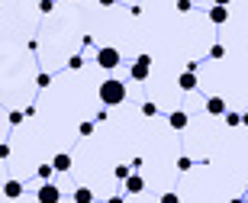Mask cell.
Returning a JSON list of instances; mask_svg holds the SVG:
<instances>
[{"label":"cell","mask_w":248,"mask_h":203,"mask_svg":"<svg viewBox=\"0 0 248 203\" xmlns=\"http://www.w3.org/2000/svg\"><path fill=\"white\" fill-rule=\"evenodd\" d=\"M100 100H103V107H120L126 100V84L116 81V78H107L100 84Z\"/></svg>","instance_id":"1"},{"label":"cell","mask_w":248,"mask_h":203,"mask_svg":"<svg viewBox=\"0 0 248 203\" xmlns=\"http://www.w3.org/2000/svg\"><path fill=\"white\" fill-rule=\"evenodd\" d=\"M97 65H100L103 71H113V68L120 65V52H116V48H113V46L100 48V52H97Z\"/></svg>","instance_id":"2"},{"label":"cell","mask_w":248,"mask_h":203,"mask_svg":"<svg viewBox=\"0 0 248 203\" xmlns=\"http://www.w3.org/2000/svg\"><path fill=\"white\" fill-rule=\"evenodd\" d=\"M36 200L39 203H62V190H58L55 184H48V181H46V184L36 190Z\"/></svg>","instance_id":"3"},{"label":"cell","mask_w":248,"mask_h":203,"mask_svg":"<svg viewBox=\"0 0 248 203\" xmlns=\"http://www.w3.org/2000/svg\"><path fill=\"white\" fill-rule=\"evenodd\" d=\"M148 68H152V55H139L136 58V65H132V81H145L148 78Z\"/></svg>","instance_id":"4"},{"label":"cell","mask_w":248,"mask_h":203,"mask_svg":"<svg viewBox=\"0 0 248 203\" xmlns=\"http://www.w3.org/2000/svg\"><path fill=\"white\" fill-rule=\"evenodd\" d=\"M187 123H190V116H187L184 110H174L171 116H168V126H171V129H177V132L187 129Z\"/></svg>","instance_id":"5"},{"label":"cell","mask_w":248,"mask_h":203,"mask_svg":"<svg viewBox=\"0 0 248 203\" xmlns=\"http://www.w3.org/2000/svg\"><path fill=\"white\" fill-rule=\"evenodd\" d=\"M206 16H210V23H216V26H222V23L229 19V10H226V7H219V3H213V10L206 13Z\"/></svg>","instance_id":"6"},{"label":"cell","mask_w":248,"mask_h":203,"mask_svg":"<svg viewBox=\"0 0 248 203\" xmlns=\"http://www.w3.org/2000/svg\"><path fill=\"white\" fill-rule=\"evenodd\" d=\"M177 87H181V91H187V94L197 91V74H193V71H184L181 78H177Z\"/></svg>","instance_id":"7"},{"label":"cell","mask_w":248,"mask_h":203,"mask_svg":"<svg viewBox=\"0 0 248 203\" xmlns=\"http://www.w3.org/2000/svg\"><path fill=\"white\" fill-rule=\"evenodd\" d=\"M142 190H145V181L139 174H129L126 177V194H142Z\"/></svg>","instance_id":"8"},{"label":"cell","mask_w":248,"mask_h":203,"mask_svg":"<svg viewBox=\"0 0 248 203\" xmlns=\"http://www.w3.org/2000/svg\"><path fill=\"white\" fill-rule=\"evenodd\" d=\"M206 113L222 116V113H226V100H222V97H210V100H206Z\"/></svg>","instance_id":"9"},{"label":"cell","mask_w":248,"mask_h":203,"mask_svg":"<svg viewBox=\"0 0 248 203\" xmlns=\"http://www.w3.org/2000/svg\"><path fill=\"white\" fill-rule=\"evenodd\" d=\"M3 197L19 200V197H23V184H19V181H7V184H3Z\"/></svg>","instance_id":"10"},{"label":"cell","mask_w":248,"mask_h":203,"mask_svg":"<svg viewBox=\"0 0 248 203\" xmlns=\"http://www.w3.org/2000/svg\"><path fill=\"white\" fill-rule=\"evenodd\" d=\"M52 168H55V171H71V155L58 152V155L52 158Z\"/></svg>","instance_id":"11"},{"label":"cell","mask_w":248,"mask_h":203,"mask_svg":"<svg viewBox=\"0 0 248 203\" xmlns=\"http://www.w3.org/2000/svg\"><path fill=\"white\" fill-rule=\"evenodd\" d=\"M74 203H93V190H87V187H78V190H74Z\"/></svg>","instance_id":"12"},{"label":"cell","mask_w":248,"mask_h":203,"mask_svg":"<svg viewBox=\"0 0 248 203\" xmlns=\"http://www.w3.org/2000/svg\"><path fill=\"white\" fill-rule=\"evenodd\" d=\"M226 116V126H242V113H222Z\"/></svg>","instance_id":"13"},{"label":"cell","mask_w":248,"mask_h":203,"mask_svg":"<svg viewBox=\"0 0 248 203\" xmlns=\"http://www.w3.org/2000/svg\"><path fill=\"white\" fill-rule=\"evenodd\" d=\"M36 174L42 177V181H48V177L55 174V168H52V165H39V171H36Z\"/></svg>","instance_id":"14"},{"label":"cell","mask_w":248,"mask_h":203,"mask_svg":"<svg viewBox=\"0 0 248 203\" xmlns=\"http://www.w3.org/2000/svg\"><path fill=\"white\" fill-rule=\"evenodd\" d=\"M78 132H81L84 139H87V136H93V123H91V120H84L81 126H78Z\"/></svg>","instance_id":"15"},{"label":"cell","mask_w":248,"mask_h":203,"mask_svg":"<svg viewBox=\"0 0 248 203\" xmlns=\"http://www.w3.org/2000/svg\"><path fill=\"white\" fill-rule=\"evenodd\" d=\"M113 174L120 177V181H126V177L132 174V168H129V165H116V171H113Z\"/></svg>","instance_id":"16"},{"label":"cell","mask_w":248,"mask_h":203,"mask_svg":"<svg viewBox=\"0 0 248 203\" xmlns=\"http://www.w3.org/2000/svg\"><path fill=\"white\" fill-rule=\"evenodd\" d=\"M142 116H158V107L155 103H142Z\"/></svg>","instance_id":"17"},{"label":"cell","mask_w":248,"mask_h":203,"mask_svg":"<svg viewBox=\"0 0 248 203\" xmlns=\"http://www.w3.org/2000/svg\"><path fill=\"white\" fill-rule=\"evenodd\" d=\"M81 65H84V58H81V55H71V58H68V68H71V71H78Z\"/></svg>","instance_id":"18"},{"label":"cell","mask_w":248,"mask_h":203,"mask_svg":"<svg viewBox=\"0 0 248 203\" xmlns=\"http://www.w3.org/2000/svg\"><path fill=\"white\" fill-rule=\"evenodd\" d=\"M52 10H55L52 0H39V13H52Z\"/></svg>","instance_id":"19"},{"label":"cell","mask_w":248,"mask_h":203,"mask_svg":"<svg viewBox=\"0 0 248 203\" xmlns=\"http://www.w3.org/2000/svg\"><path fill=\"white\" fill-rule=\"evenodd\" d=\"M23 120H26V116H23V113H19V110H13V113H10V126H19V123H23Z\"/></svg>","instance_id":"20"},{"label":"cell","mask_w":248,"mask_h":203,"mask_svg":"<svg viewBox=\"0 0 248 203\" xmlns=\"http://www.w3.org/2000/svg\"><path fill=\"white\" fill-rule=\"evenodd\" d=\"M190 10H193L190 0H177V13H190Z\"/></svg>","instance_id":"21"},{"label":"cell","mask_w":248,"mask_h":203,"mask_svg":"<svg viewBox=\"0 0 248 203\" xmlns=\"http://www.w3.org/2000/svg\"><path fill=\"white\" fill-rule=\"evenodd\" d=\"M52 84V74H39L36 78V87H48Z\"/></svg>","instance_id":"22"},{"label":"cell","mask_w":248,"mask_h":203,"mask_svg":"<svg viewBox=\"0 0 248 203\" xmlns=\"http://www.w3.org/2000/svg\"><path fill=\"white\" fill-rule=\"evenodd\" d=\"M161 203H181V197H177V194H171V190H168V194H161Z\"/></svg>","instance_id":"23"},{"label":"cell","mask_w":248,"mask_h":203,"mask_svg":"<svg viewBox=\"0 0 248 203\" xmlns=\"http://www.w3.org/2000/svg\"><path fill=\"white\" fill-rule=\"evenodd\" d=\"M190 165H193V161H190V158H177V168H181V171H190Z\"/></svg>","instance_id":"24"},{"label":"cell","mask_w":248,"mask_h":203,"mask_svg":"<svg viewBox=\"0 0 248 203\" xmlns=\"http://www.w3.org/2000/svg\"><path fill=\"white\" fill-rule=\"evenodd\" d=\"M10 158V142H0V161H7Z\"/></svg>","instance_id":"25"},{"label":"cell","mask_w":248,"mask_h":203,"mask_svg":"<svg viewBox=\"0 0 248 203\" xmlns=\"http://www.w3.org/2000/svg\"><path fill=\"white\" fill-rule=\"evenodd\" d=\"M222 55H226V48H222V46H213L210 48V58H222Z\"/></svg>","instance_id":"26"},{"label":"cell","mask_w":248,"mask_h":203,"mask_svg":"<svg viewBox=\"0 0 248 203\" xmlns=\"http://www.w3.org/2000/svg\"><path fill=\"white\" fill-rule=\"evenodd\" d=\"M97 3H100V7H113V3H116V0H97Z\"/></svg>","instance_id":"27"},{"label":"cell","mask_w":248,"mask_h":203,"mask_svg":"<svg viewBox=\"0 0 248 203\" xmlns=\"http://www.w3.org/2000/svg\"><path fill=\"white\" fill-rule=\"evenodd\" d=\"M107 203H126V200H123V197H110V200H107Z\"/></svg>","instance_id":"28"},{"label":"cell","mask_w":248,"mask_h":203,"mask_svg":"<svg viewBox=\"0 0 248 203\" xmlns=\"http://www.w3.org/2000/svg\"><path fill=\"white\" fill-rule=\"evenodd\" d=\"M213 3H219V7H229L232 0H213Z\"/></svg>","instance_id":"29"},{"label":"cell","mask_w":248,"mask_h":203,"mask_svg":"<svg viewBox=\"0 0 248 203\" xmlns=\"http://www.w3.org/2000/svg\"><path fill=\"white\" fill-rule=\"evenodd\" d=\"M242 123H245V126H248V113H242Z\"/></svg>","instance_id":"30"},{"label":"cell","mask_w":248,"mask_h":203,"mask_svg":"<svg viewBox=\"0 0 248 203\" xmlns=\"http://www.w3.org/2000/svg\"><path fill=\"white\" fill-rule=\"evenodd\" d=\"M229 203H245V200H242V197H235V200H229Z\"/></svg>","instance_id":"31"},{"label":"cell","mask_w":248,"mask_h":203,"mask_svg":"<svg viewBox=\"0 0 248 203\" xmlns=\"http://www.w3.org/2000/svg\"><path fill=\"white\" fill-rule=\"evenodd\" d=\"M245 200H248V197H245Z\"/></svg>","instance_id":"32"},{"label":"cell","mask_w":248,"mask_h":203,"mask_svg":"<svg viewBox=\"0 0 248 203\" xmlns=\"http://www.w3.org/2000/svg\"><path fill=\"white\" fill-rule=\"evenodd\" d=\"M71 3H74V0H71Z\"/></svg>","instance_id":"33"}]
</instances>
